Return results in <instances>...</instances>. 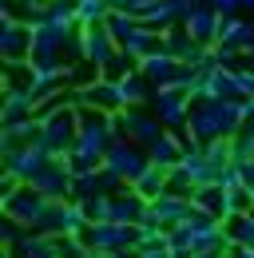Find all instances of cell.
Instances as JSON below:
<instances>
[{"label": "cell", "mask_w": 254, "mask_h": 258, "mask_svg": "<svg viewBox=\"0 0 254 258\" xmlns=\"http://www.w3.org/2000/svg\"><path fill=\"white\" fill-rule=\"evenodd\" d=\"M151 4H155V0H111V8H119V12H131V16H143Z\"/></svg>", "instance_id": "obj_33"}, {"label": "cell", "mask_w": 254, "mask_h": 258, "mask_svg": "<svg viewBox=\"0 0 254 258\" xmlns=\"http://www.w3.org/2000/svg\"><path fill=\"white\" fill-rule=\"evenodd\" d=\"M139 72H143L155 88H163V84H179V76H183V60H179V56H171L167 48H155L151 56H143V60H139Z\"/></svg>", "instance_id": "obj_14"}, {"label": "cell", "mask_w": 254, "mask_h": 258, "mask_svg": "<svg viewBox=\"0 0 254 258\" xmlns=\"http://www.w3.org/2000/svg\"><path fill=\"white\" fill-rule=\"evenodd\" d=\"M48 203H52V199H44V195L32 187V183H20L16 191H8L4 199H0V207H4V219H16L24 230H36L40 215L48 211Z\"/></svg>", "instance_id": "obj_7"}, {"label": "cell", "mask_w": 254, "mask_h": 258, "mask_svg": "<svg viewBox=\"0 0 254 258\" xmlns=\"http://www.w3.org/2000/svg\"><path fill=\"white\" fill-rule=\"evenodd\" d=\"M80 99H84V107H99V111H107V115H119L127 107L123 92H119V80H111V76H95L92 84H84V88H80Z\"/></svg>", "instance_id": "obj_13"}, {"label": "cell", "mask_w": 254, "mask_h": 258, "mask_svg": "<svg viewBox=\"0 0 254 258\" xmlns=\"http://www.w3.org/2000/svg\"><path fill=\"white\" fill-rule=\"evenodd\" d=\"M111 12H115L111 0H76V16H80V24H103Z\"/></svg>", "instance_id": "obj_26"}, {"label": "cell", "mask_w": 254, "mask_h": 258, "mask_svg": "<svg viewBox=\"0 0 254 258\" xmlns=\"http://www.w3.org/2000/svg\"><path fill=\"white\" fill-rule=\"evenodd\" d=\"M147 155H151V163H159V167H175V163L187 155V135L183 131H163L155 143L147 147Z\"/></svg>", "instance_id": "obj_17"}, {"label": "cell", "mask_w": 254, "mask_h": 258, "mask_svg": "<svg viewBox=\"0 0 254 258\" xmlns=\"http://www.w3.org/2000/svg\"><path fill=\"white\" fill-rule=\"evenodd\" d=\"M119 92H123V103H127V107H147V103L155 99V84L135 68V72H127L123 80H119Z\"/></svg>", "instance_id": "obj_20"}, {"label": "cell", "mask_w": 254, "mask_h": 258, "mask_svg": "<svg viewBox=\"0 0 254 258\" xmlns=\"http://www.w3.org/2000/svg\"><path fill=\"white\" fill-rule=\"evenodd\" d=\"M219 187H226V191H238V187H246V175H242V163H226V167H219Z\"/></svg>", "instance_id": "obj_31"}, {"label": "cell", "mask_w": 254, "mask_h": 258, "mask_svg": "<svg viewBox=\"0 0 254 258\" xmlns=\"http://www.w3.org/2000/svg\"><path fill=\"white\" fill-rule=\"evenodd\" d=\"M171 246H175V258H195V254H211V250H226V230H222V219L207 215V211H190L183 223H175L171 230Z\"/></svg>", "instance_id": "obj_2"}, {"label": "cell", "mask_w": 254, "mask_h": 258, "mask_svg": "<svg viewBox=\"0 0 254 258\" xmlns=\"http://www.w3.org/2000/svg\"><path fill=\"white\" fill-rule=\"evenodd\" d=\"M242 8H254V0H242Z\"/></svg>", "instance_id": "obj_37"}, {"label": "cell", "mask_w": 254, "mask_h": 258, "mask_svg": "<svg viewBox=\"0 0 254 258\" xmlns=\"http://www.w3.org/2000/svg\"><path fill=\"white\" fill-rule=\"evenodd\" d=\"M151 163L147 155V147H139V143H131L127 135H115V143L107 147V155H103V167L107 171H115L123 183H135L139 175H143V167Z\"/></svg>", "instance_id": "obj_8"}, {"label": "cell", "mask_w": 254, "mask_h": 258, "mask_svg": "<svg viewBox=\"0 0 254 258\" xmlns=\"http://www.w3.org/2000/svg\"><path fill=\"white\" fill-rule=\"evenodd\" d=\"M190 199H195V207H199V211H207V215H215V219L226 223V215H230V207H226V187L207 183V187H199Z\"/></svg>", "instance_id": "obj_23"}, {"label": "cell", "mask_w": 254, "mask_h": 258, "mask_svg": "<svg viewBox=\"0 0 254 258\" xmlns=\"http://www.w3.org/2000/svg\"><path fill=\"white\" fill-rule=\"evenodd\" d=\"M56 159V151L44 143V139H28V143H12L4 147V175L20 179V183H32L48 163Z\"/></svg>", "instance_id": "obj_4"}, {"label": "cell", "mask_w": 254, "mask_h": 258, "mask_svg": "<svg viewBox=\"0 0 254 258\" xmlns=\"http://www.w3.org/2000/svg\"><path fill=\"white\" fill-rule=\"evenodd\" d=\"M103 24H107V32H111L115 40H119V48H123V40H127L131 32H135V24H139V16H131V12H119V8H115V12H111V16L103 20Z\"/></svg>", "instance_id": "obj_27"}, {"label": "cell", "mask_w": 254, "mask_h": 258, "mask_svg": "<svg viewBox=\"0 0 254 258\" xmlns=\"http://www.w3.org/2000/svg\"><path fill=\"white\" fill-rule=\"evenodd\" d=\"M215 44H234L242 56H254V20H242L238 12H234V16H222Z\"/></svg>", "instance_id": "obj_16"}, {"label": "cell", "mask_w": 254, "mask_h": 258, "mask_svg": "<svg viewBox=\"0 0 254 258\" xmlns=\"http://www.w3.org/2000/svg\"><path fill=\"white\" fill-rule=\"evenodd\" d=\"M44 4H48V20L80 28V16H76V0H44Z\"/></svg>", "instance_id": "obj_29"}, {"label": "cell", "mask_w": 254, "mask_h": 258, "mask_svg": "<svg viewBox=\"0 0 254 258\" xmlns=\"http://www.w3.org/2000/svg\"><path fill=\"white\" fill-rule=\"evenodd\" d=\"M139 230H143V234H151V230H167V223H163V219H159V211H155V203H147V207H143V215H139Z\"/></svg>", "instance_id": "obj_32"}, {"label": "cell", "mask_w": 254, "mask_h": 258, "mask_svg": "<svg viewBox=\"0 0 254 258\" xmlns=\"http://www.w3.org/2000/svg\"><path fill=\"white\" fill-rule=\"evenodd\" d=\"M80 203H84V211H88L92 223H107V219H111V195H107V191L88 195V199H80Z\"/></svg>", "instance_id": "obj_28"}, {"label": "cell", "mask_w": 254, "mask_h": 258, "mask_svg": "<svg viewBox=\"0 0 254 258\" xmlns=\"http://www.w3.org/2000/svg\"><path fill=\"white\" fill-rule=\"evenodd\" d=\"M143 24H151V28H159V32H167V28H175V24H183L179 20V12H175V4L171 0H155L143 16H139Z\"/></svg>", "instance_id": "obj_25"}, {"label": "cell", "mask_w": 254, "mask_h": 258, "mask_svg": "<svg viewBox=\"0 0 254 258\" xmlns=\"http://www.w3.org/2000/svg\"><path fill=\"white\" fill-rule=\"evenodd\" d=\"M32 40L36 28L20 16H4L0 24V52H4V64H28L32 60Z\"/></svg>", "instance_id": "obj_10"}, {"label": "cell", "mask_w": 254, "mask_h": 258, "mask_svg": "<svg viewBox=\"0 0 254 258\" xmlns=\"http://www.w3.org/2000/svg\"><path fill=\"white\" fill-rule=\"evenodd\" d=\"M36 115V96L28 84H4V123Z\"/></svg>", "instance_id": "obj_18"}, {"label": "cell", "mask_w": 254, "mask_h": 258, "mask_svg": "<svg viewBox=\"0 0 254 258\" xmlns=\"http://www.w3.org/2000/svg\"><path fill=\"white\" fill-rule=\"evenodd\" d=\"M230 143H234V163H250L254 159V131L242 127L238 135H230Z\"/></svg>", "instance_id": "obj_30"}, {"label": "cell", "mask_w": 254, "mask_h": 258, "mask_svg": "<svg viewBox=\"0 0 254 258\" xmlns=\"http://www.w3.org/2000/svg\"><path fill=\"white\" fill-rule=\"evenodd\" d=\"M84 242H88V250L92 254H127V250H135L139 246V226L131 223H92L84 234H80Z\"/></svg>", "instance_id": "obj_5"}, {"label": "cell", "mask_w": 254, "mask_h": 258, "mask_svg": "<svg viewBox=\"0 0 254 258\" xmlns=\"http://www.w3.org/2000/svg\"><path fill=\"white\" fill-rule=\"evenodd\" d=\"M242 127L254 131V99H246V115H242Z\"/></svg>", "instance_id": "obj_36"}, {"label": "cell", "mask_w": 254, "mask_h": 258, "mask_svg": "<svg viewBox=\"0 0 254 258\" xmlns=\"http://www.w3.org/2000/svg\"><path fill=\"white\" fill-rule=\"evenodd\" d=\"M131 187H135V195H143L147 203H155L159 195H163L167 187H171V167H159V163H147V167H143V175H139V179H135Z\"/></svg>", "instance_id": "obj_21"}, {"label": "cell", "mask_w": 254, "mask_h": 258, "mask_svg": "<svg viewBox=\"0 0 254 258\" xmlns=\"http://www.w3.org/2000/svg\"><path fill=\"white\" fill-rule=\"evenodd\" d=\"M80 107H84V103H64V107H52L48 115H40V139H44L56 155H72V147H76Z\"/></svg>", "instance_id": "obj_3"}, {"label": "cell", "mask_w": 254, "mask_h": 258, "mask_svg": "<svg viewBox=\"0 0 254 258\" xmlns=\"http://www.w3.org/2000/svg\"><path fill=\"white\" fill-rule=\"evenodd\" d=\"M155 211H159V219L167 223V230H171L175 223H183L190 211H195V199H190V195H183V191H171V187H167V191L155 199Z\"/></svg>", "instance_id": "obj_19"}, {"label": "cell", "mask_w": 254, "mask_h": 258, "mask_svg": "<svg viewBox=\"0 0 254 258\" xmlns=\"http://www.w3.org/2000/svg\"><path fill=\"white\" fill-rule=\"evenodd\" d=\"M226 246H254V215L250 211H242V215H230L226 223Z\"/></svg>", "instance_id": "obj_24"}, {"label": "cell", "mask_w": 254, "mask_h": 258, "mask_svg": "<svg viewBox=\"0 0 254 258\" xmlns=\"http://www.w3.org/2000/svg\"><path fill=\"white\" fill-rule=\"evenodd\" d=\"M230 258H254V246H226Z\"/></svg>", "instance_id": "obj_35"}, {"label": "cell", "mask_w": 254, "mask_h": 258, "mask_svg": "<svg viewBox=\"0 0 254 258\" xmlns=\"http://www.w3.org/2000/svg\"><path fill=\"white\" fill-rule=\"evenodd\" d=\"M215 12H222V16H234L238 8H242V0H207Z\"/></svg>", "instance_id": "obj_34"}, {"label": "cell", "mask_w": 254, "mask_h": 258, "mask_svg": "<svg viewBox=\"0 0 254 258\" xmlns=\"http://www.w3.org/2000/svg\"><path fill=\"white\" fill-rule=\"evenodd\" d=\"M159 44H163V32L139 20V24H135V32L123 40V52H127V56H135V60H143V56H151V52H155Z\"/></svg>", "instance_id": "obj_22"}, {"label": "cell", "mask_w": 254, "mask_h": 258, "mask_svg": "<svg viewBox=\"0 0 254 258\" xmlns=\"http://www.w3.org/2000/svg\"><path fill=\"white\" fill-rule=\"evenodd\" d=\"M219 20H222V12H215L207 0H199V8L183 20V28H187V36L195 44H215L219 40Z\"/></svg>", "instance_id": "obj_15"}, {"label": "cell", "mask_w": 254, "mask_h": 258, "mask_svg": "<svg viewBox=\"0 0 254 258\" xmlns=\"http://www.w3.org/2000/svg\"><path fill=\"white\" fill-rule=\"evenodd\" d=\"M72 183H76V171H72L68 155H56V159H52L40 175H36V179H32V187L44 195V199H52V203L72 199Z\"/></svg>", "instance_id": "obj_12"}, {"label": "cell", "mask_w": 254, "mask_h": 258, "mask_svg": "<svg viewBox=\"0 0 254 258\" xmlns=\"http://www.w3.org/2000/svg\"><path fill=\"white\" fill-rule=\"evenodd\" d=\"M242 115H246V99H195L187 115V131L199 143L219 139V135H238Z\"/></svg>", "instance_id": "obj_1"}, {"label": "cell", "mask_w": 254, "mask_h": 258, "mask_svg": "<svg viewBox=\"0 0 254 258\" xmlns=\"http://www.w3.org/2000/svg\"><path fill=\"white\" fill-rule=\"evenodd\" d=\"M80 52H84V64H95L103 72L119 56V40L107 32V24H80Z\"/></svg>", "instance_id": "obj_11"}, {"label": "cell", "mask_w": 254, "mask_h": 258, "mask_svg": "<svg viewBox=\"0 0 254 258\" xmlns=\"http://www.w3.org/2000/svg\"><path fill=\"white\" fill-rule=\"evenodd\" d=\"M115 127L119 135H127L131 143H139V147H151L159 135H163V119H159L155 111H147V107H123L119 115H115Z\"/></svg>", "instance_id": "obj_9"}, {"label": "cell", "mask_w": 254, "mask_h": 258, "mask_svg": "<svg viewBox=\"0 0 254 258\" xmlns=\"http://www.w3.org/2000/svg\"><path fill=\"white\" fill-rule=\"evenodd\" d=\"M195 107V92L183 88V84H163L155 88V99H151V111L163 119V127L171 131H187V115Z\"/></svg>", "instance_id": "obj_6"}]
</instances>
